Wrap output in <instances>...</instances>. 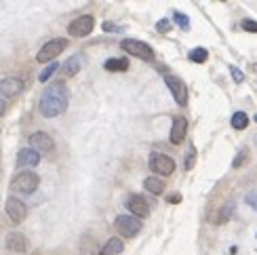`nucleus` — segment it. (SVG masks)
I'll list each match as a JSON object with an SVG mask.
<instances>
[{
  "instance_id": "f257e3e1",
  "label": "nucleus",
  "mask_w": 257,
  "mask_h": 255,
  "mask_svg": "<svg viewBox=\"0 0 257 255\" xmlns=\"http://www.w3.org/2000/svg\"><path fill=\"white\" fill-rule=\"evenodd\" d=\"M68 103H70V89L66 87V82H51L40 95L38 110L45 118H55V116H61L68 110Z\"/></svg>"
},
{
  "instance_id": "f03ea898",
  "label": "nucleus",
  "mask_w": 257,
  "mask_h": 255,
  "mask_svg": "<svg viewBox=\"0 0 257 255\" xmlns=\"http://www.w3.org/2000/svg\"><path fill=\"white\" fill-rule=\"evenodd\" d=\"M38 184H40V177L34 171H21L13 177L11 190H13L15 194H34Z\"/></svg>"
},
{
  "instance_id": "7ed1b4c3",
  "label": "nucleus",
  "mask_w": 257,
  "mask_h": 255,
  "mask_svg": "<svg viewBox=\"0 0 257 255\" xmlns=\"http://www.w3.org/2000/svg\"><path fill=\"white\" fill-rule=\"evenodd\" d=\"M120 47L124 53L133 55L137 59H144V61H154V49L148 45V42H142V40H135V38H124L120 42Z\"/></svg>"
},
{
  "instance_id": "20e7f679",
  "label": "nucleus",
  "mask_w": 257,
  "mask_h": 255,
  "mask_svg": "<svg viewBox=\"0 0 257 255\" xmlns=\"http://www.w3.org/2000/svg\"><path fill=\"white\" fill-rule=\"evenodd\" d=\"M66 47H68L66 38H53L40 47V51L36 53V61L38 63H47V61L53 63V59H57V55L66 51Z\"/></svg>"
},
{
  "instance_id": "39448f33",
  "label": "nucleus",
  "mask_w": 257,
  "mask_h": 255,
  "mask_svg": "<svg viewBox=\"0 0 257 255\" xmlns=\"http://www.w3.org/2000/svg\"><path fill=\"white\" fill-rule=\"evenodd\" d=\"M148 165H150V169H152V173L163 175V177L173 175V171H175V161H173L171 156L163 154V152H154V154H150Z\"/></svg>"
},
{
  "instance_id": "423d86ee",
  "label": "nucleus",
  "mask_w": 257,
  "mask_h": 255,
  "mask_svg": "<svg viewBox=\"0 0 257 255\" xmlns=\"http://www.w3.org/2000/svg\"><path fill=\"white\" fill-rule=\"evenodd\" d=\"M114 226L124 238H133L142 232V219L135 215H118L114 221Z\"/></svg>"
},
{
  "instance_id": "0eeeda50",
  "label": "nucleus",
  "mask_w": 257,
  "mask_h": 255,
  "mask_svg": "<svg viewBox=\"0 0 257 255\" xmlns=\"http://www.w3.org/2000/svg\"><path fill=\"white\" fill-rule=\"evenodd\" d=\"M95 28V19L93 15H80L72 21V24L68 26V34L74 36V38H84V36H89L91 32Z\"/></svg>"
},
{
  "instance_id": "6e6552de",
  "label": "nucleus",
  "mask_w": 257,
  "mask_h": 255,
  "mask_svg": "<svg viewBox=\"0 0 257 255\" xmlns=\"http://www.w3.org/2000/svg\"><path fill=\"white\" fill-rule=\"evenodd\" d=\"M28 144L32 150H36L38 154H49L55 150V142H53V137L45 131H36V133H32L28 137Z\"/></svg>"
},
{
  "instance_id": "1a4fd4ad",
  "label": "nucleus",
  "mask_w": 257,
  "mask_h": 255,
  "mask_svg": "<svg viewBox=\"0 0 257 255\" xmlns=\"http://www.w3.org/2000/svg\"><path fill=\"white\" fill-rule=\"evenodd\" d=\"M165 84L169 87V91L173 93V97L179 105H186L188 103V87L186 82L181 80L179 76H173V74H165Z\"/></svg>"
},
{
  "instance_id": "9d476101",
  "label": "nucleus",
  "mask_w": 257,
  "mask_h": 255,
  "mask_svg": "<svg viewBox=\"0 0 257 255\" xmlns=\"http://www.w3.org/2000/svg\"><path fill=\"white\" fill-rule=\"evenodd\" d=\"M7 215L11 217L13 224H21L28 217V207L24 205V200H19L17 196L7 198Z\"/></svg>"
},
{
  "instance_id": "9b49d317",
  "label": "nucleus",
  "mask_w": 257,
  "mask_h": 255,
  "mask_svg": "<svg viewBox=\"0 0 257 255\" xmlns=\"http://www.w3.org/2000/svg\"><path fill=\"white\" fill-rule=\"evenodd\" d=\"M126 209L139 219H144V217L150 215V205H148V200L142 194H131L128 196L126 198Z\"/></svg>"
},
{
  "instance_id": "f8f14e48",
  "label": "nucleus",
  "mask_w": 257,
  "mask_h": 255,
  "mask_svg": "<svg viewBox=\"0 0 257 255\" xmlns=\"http://www.w3.org/2000/svg\"><path fill=\"white\" fill-rule=\"evenodd\" d=\"M186 135H188V120L184 118V116H175V118H173V126H171V135H169L171 144L179 146L181 142L186 140Z\"/></svg>"
},
{
  "instance_id": "ddd939ff",
  "label": "nucleus",
  "mask_w": 257,
  "mask_h": 255,
  "mask_svg": "<svg viewBox=\"0 0 257 255\" xmlns=\"http://www.w3.org/2000/svg\"><path fill=\"white\" fill-rule=\"evenodd\" d=\"M24 91V80L19 78H0V97H15Z\"/></svg>"
},
{
  "instance_id": "4468645a",
  "label": "nucleus",
  "mask_w": 257,
  "mask_h": 255,
  "mask_svg": "<svg viewBox=\"0 0 257 255\" xmlns=\"http://www.w3.org/2000/svg\"><path fill=\"white\" fill-rule=\"evenodd\" d=\"M40 163V154L32 148H24V150L17 152V167H21L26 171L28 167H36Z\"/></svg>"
},
{
  "instance_id": "2eb2a0df",
  "label": "nucleus",
  "mask_w": 257,
  "mask_h": 255,
  "mask_svg": "<svg viewBox=\"0 0 257 255\" xmlns=\"http://www.w3.org/2000/svg\"><path fill=\"white\" fill-rule=\"evenodd\" d=\"M5 245H7V249L15 251V253H24V251H28V238L21 234V232H11L5 238Z\"/></svg>"
},
{
  "instance_id": "dca6fc26",
  "label": "nucleus",
  "mask_w": 257,
  "mask_h": 255,
  "mask_svg": "<svg viewBox=\"0 0 257 255\" xmlns=\"http://www.w3.org/2000/svg\"><path fill=\"white\" fill-rule=\"evenodd\" d=\"M230 217H232V205L213 211V213L209 215V221H211V224H215V226H221V224H226Z\"/></svg>"
},
{
  "instance_id": "f3484780",
  "label": "nucleus",
  "mask_w": 257,
  "mask_h": 255,
  "mask_svg": "<svg viewBox=\"0 0 257 255\" xmlns=\"http://www.w3.org/2000/svg\"><path fill=\"white\" fill-rule=\"evenodd\" d=\"M122 249H124V245H122V240H120V238H110V240L101 247L99 255H120Z\"/></svg>"
},
{
  "instance_id": "a211bd4d",
  "label": "nucleus",
  "mask_w": 257,
  "mask_h": 255,
  "mask_svg": "<svg viewBox=\"0 0 257 255\" xmlns=\"http://www.w3.org/2000/svg\"><path fill=\"white\" fill-rule=\"evenodd\" d=\"M103 68L108 72H126L128 70V61L126 59H120V57H112L103 63Z\"/></svg>"
},
{
  "instance_id": "6ab92c4d",
  "label": "nucleus",
  "mask_w": 257,
  "mask_h": 255,
  "mask_svg": "<svg viewBox=\"0 0 257 255\" xmlns=\"http://www.w3.org/2000/svg\"><path fill=\"white\" fill-rule=\"evenodd\" d=\"M80 63H82V57L80 55L70 57L68 63L63 66V74H66V76H76V74L80 72Z\"/></svg>"
},
{
  "instance_id": "aec40b11",
  "label": "nucleus",
  "mask_w": 257,
  "mask_h": 255,
  "mask_svg": "<svg viewBox=\"0 0 257 255\" xmlns=\"http://www.w3.org/2000/svg\"><path fill=\"white\" fill-rule=\"evenodd\" d=\"M144 188L148 190V192H152V194H163L165 182H163V179H158V177H148L144 182Z\"/></svg>"
},
{
  "instance_id": "412c9836",
  "label": "nucleus",
  "mask_w": 257,
  "mask_h": 255,
  "mask_svg": "<svg viewBox=\"0 0 257 255\" xmlns=\"http://www.w3.org/2000/svg\"><path fill=\"white\" fill-rule=\"evenodd\" d=\"M232 126H234L236 131L247 129V126H249V116L244 114V112H236V114L232 116Z\"/></svg>"
},
{
  "instance_id": "4be33fe9",
  "label": "nucleus",
  "mask_w": 257,
  "mask_h": 255,
  "mask_svg": "<svg viewBox=\"0 0 257 255\" xmlns=\"http://www.w3.org/2000/svg\"><path fill=\"white\" fill-rule=\"evenodd\" d=\"M190 61H194V63H205L209 59V51L207 49H202V47H196V49H192L190 51Z\"/></svg>"
},
{
  "instance_id": "5701e85b",
  "label": "nucleus",
  "mask_w": 257,
  "mask_h": 255,
  "mask_svg": "<svg viewBox=\"0 0 257 255\" xmlns=\"http://www.w3.org/2000/svg\"><path fill=\"white\" fill-rule=\"evenodd\" d=\"M194 165H196V148L188 146V152H186V158H184V169H186V171H190Z\"/></svg>"
},
{
  "instance_id": "b1692460",
  "label": "nucleus",
  "mask_w": 257,
  "mask_h": 255,
  "mask_svg": "<svg viewBox=\"0 0 257 255\" xmlns=\"http://www.w3.org/2000/svg\"><path fill=\"white\" fill-rule=\"evenodd\" d=\"M57 68H59V63H57V61H53V63H49V66H47L45 70H42V72H40V76H38V80H40V82H47V80H49V78L53 76V74H55V72H57Z\"/></svg>"
},
{
  "instance_id": "393cba45",
  "label": "nucleus",
  "mask_w": 257,
  "mask_h": 255,
  "mask_svg": "<svg viewBox=\"0 0 257 255\" xmlns=\"http://www.w3.org/2000/svg\"><path fill=\"white\" fill-rule=\"evenodd\" d=\"M247 158H249V148H242V150L234 156V161H232V167L234 169H238V167H242L244 163H247Z\"/></svg>"
},
{
  "instance_id": "a878e982",
  "label": "nucleus",
  "mask_w": 257,
  "mask_h": 255,
  "mask_svg": "<svg viewBox=\"0 0 257 255\" xmlns=\"http://www.w3.org/2000/svg\"><path fill=\"white\" fill-rule=\"evenodd\" d=\"M173 19H175V24H177L181 30H190V19H188V15H184V13H179V11H175V13H173Z\"/></svg>"
},
{
  "instance_id": "bb28decb",
  "label": "nucleus",
  "mask_w": 257,
  "mask_h": 255,
  "mask_svg": "<svg viewBox=\"0 0 257 255\" xmlns=\"http://www.w3.org/2000/svg\"><path fill=\"white\" fill-rule=\"evenodd\" d=\"M240 28H242L244 32H257V21H253V19H242Z\"/></svg>"
},
{
  "instance_id": "cd10ccee",
  "label": "nucleus",
  "mask_w": 257,
  "mask_h": 255,
  "mask_svg": "<svg viewBox=\"0 0 257 255\" xmlns=\"http://www.w3.org/2000/svg\"><path fill=\"white\" fill-rule=\"evenodd\" d=\"M156 30L160 32V34H165V32L171 30V21H169V19H160L158 24H156Z\"/></svg>"
},
{
  "instance_id": "c85d7f7f",
  "label": "nucleus",
  "mask_w": 257,
  "mask_h": 255,
  "mask_svg": "<svg viewBox=\"0 0 257 255\" xmlns=\"http://www.w3.org/2000/svg\"><path fill=\"white\" fill-rule=\"evenodd\" d=\"M244 200H247L249 207H253V209L257 211V190H255V192H249L247 196H244Z\"/></svg>"
},
{
  "instance_id": "c756f323",
  "label": "nucleus",
  "mask_w": 257,
  "mask_h": 255,
  "mask_svg": "<svg viewBox=\"0 0 257 255\" xmlns=\"http://www.w3.org/2000/svg\"><path fill=\"white\" fill-rule=\"evenodd\" d=\"M230 74H232L234 82H242V80H244V74H242L238 68H234V66H232V68H230Z\"/></svg>"
},
{
  "instance_id": "7c9ffc66",
  "label": "nucleus",
  "mask_w": 257,
  "mask_h": 255,
  "mask_svg": "<svg viewBox=\"0 0 257 255\" xmlns=\"http://www.w3.org/2000/svg\"><path fill=\"white\" fill-rule=\"evenodd\" d=\"M103 30H105V32H122V28H120V26L110 24V21H105V24H103Z\"/></svg>"
},
{
  "instance_id": "2f4dec72",
  "label": "nucleus",
  "mask_w": 257,
  "mask_h": 255,
  "mask_svg": "<svg viewBox=\"0 0 257 255\" xmlns=\"http://www.w3.org/2000/svg\"><path fill=\"white\" fill-rule=\"evenodd\" d=\"M181 196L179 194H173V196H169V203H179Z\"/></svg>"
},
{
  "instance_id": "473e14b6",
  "label": "nucleus",
  "mask_w": 257,
  "mask_h": 255,
  "mask_svg": "<svg viewBox=\"0 0 257 255\" xmlns=\"http://www.w3.org/2000/svg\"><path fill=\"white\" fill-rule=\"evenodd\" d=\"M5 110H7V103H5V99H3V97H0V116L5 114Z\"/></svg>"
},
{
  "instance_id": "72a5a7b5",
  "label": "nucleus",
  "mask_w": 257,
  "mask_h": 255,
  "mask_svg": "<svg viewBox=\"0 0 257 255\" xmlns=\"http://www.w3.org/2000/svg\"><path fill=\"white\" fill-rule=\"evenodd\" d=\"M255 122H257V114H255Z\"/></svg>"
}]
</instances>
